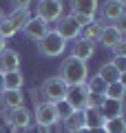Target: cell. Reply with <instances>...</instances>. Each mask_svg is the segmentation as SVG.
<instances>
[{"mask_svg":"<svg viewBox=\"0 0 126 133\" xmlns=\"http://www.w3.org/2000/svg\"><path fill=\"white\" fill-rule=\"evenodd\" d=\"M58 78H60L66 87H80V84L86 82V78H89V66H86V62L69 56V58H64V62H62Z\"/></svg>","mask_w":126,"mask_h":133,"instance_id":"obj_1","label":"cell"},{"mask_svg":"<svg viewBox=\"0 0 126 133\" xmlns=\"http://www.w3.org/2000/svg\"><path fill=\"white\" fill-rule=\"evenodd\" d=\"M66 40L64 38H60L53 29H49L47 31V36L38 42V53H40L42 58H60L62 53L66 51Z\"/></svg>","mask_w":126,"mask_h":133,"instance_id":"obj_2","label":"cell"},{"mask_svg":"<svg viewBox=\"0 0 126 133\" xmlns=\"http://www.w3.org/2000/svg\"><path fill=\"white\" fill-rule=\"evenodd\" d=\"M64 16V0H38L36 5V18L44 22H58Z\"/></svg>","mask_w":126,"mask_h":133,"instance_id":"obj_3","label":"cell"},{"mask_svg":"<svg viewBox=\"0 0 126 133\" xmlns=\"http://www.w3.org/2000/svg\"><path fill=\"white\" fill-rule=\"evenodd\" d=\"M0 113H2V111H0ZM2 118H5L7 127H9L11 131H24V129H29L31 122H33L31 111L24 109V107H18V109H5Z\"/></svg>","mask_w":126,"mask_h":133,"instance_id":"obj_4","label":"cell"},{"mask_svg":"<svg viewBox=\"0 0 126 133\" xmlns=\"http://www.w3.org/2000/svg\"><path fill=\"white\" fill-rule=\"evenodd\" d=\"M66 89H69V87H66L58 76H51V78H47V80L42 82V87H40L38 93L47 100V102H53V104H55V102H60V100H64Z\"/></svg>","mask_w":126,"mask_h":133,"instance_id":"obj_5","label":"cell"},{"mask_svg":"<svg viewBox=\"0 0 126 133\" xmlns=\"http://www.w3.org/2000/svg\"><path fill=\"white\" fill-rule=\"evenodd\" d=\"M33 120H36L38 127H55L60 122L55 113V107L53 102H47V100H42V102H36V109H33Z\"/></svg>","mask_w":126,"mask_h":133,"instance_id":"obj_6","label":"cell"},{"mask_svg":"<svg viewBox=\"0 0 126 133\" xmlns=\"http://www.w3.org/2000/svg\"><path fill=\"white\" fill-rule=\"evenodd\" d=\"M53 31H55L60 38H64L66 42H73V40L80 38V31H82V29L78 27V22H75V20L71 18V14H69V16H62V18L58 20V24H55Z\"/></svg>","mask_w":126,"mask_h":133,"instance_id":"obj_7","label":"cell"},{"mask_svg":"<svg viewBox=\"0 0 126 133\" xmlns=\"http://www.w3.org/2000/svg\"><path fill=\"white\" fill-rule=\"evenodd\" d=\"M97 11H100V18H102L104 24H111V22H115V20L124 18V5L117 2V0H106V2H102Z\"/></svg>","mask_w":126,"mask_h":133,"instance_id":"obj_8","label":"cell"},{"mask_svg":"<svg viewBox=\"0 0 126 133\" xmlns=\"http://www.w3.org/2000/svg\"><path fill=\"white\" fill-rule=\"evenodd\" d=\"M47 31H49V24L44 22V20L36 18V16H31L29 22L22 27V33L27 36L29 40H33V42H40V40L47 36Z\"/></svg>","mask_w":126,"mask_h":133,"instance_id":"obj_9","label":"cell"},{"mask_svg":"<svg viewBox=\"0 0 126 133\" xmlns=\"http://www.w3.org/2000/svg\"><path fill=\"white\" fill-rule=\"evenodd\" d=\"M86 95H89V91H86V87H84V84L69 87L64 100L73 107V111H84V109H86Z\"/></svg>","mask_w":126,"mask_h":133,"instance_id":"obj_10","label":"cell"},{"mask_svg":"<svg viewBox=\"0 0 126 133\" xmlns=\"http://www.w3.org/2000/svg\"><path fill=\"white\" fill-rule=\"evenodd\" d=\"M20 62H22V56L16 49H2V53H0V73L20 71Z\"/></svg>","mask_w":126,"mask_h":133,"instance_id":"obj_11","label":"cell"},{"mask_svg":"<svg viewBox=\"0 0 126 133\" xmlns=\"http://www.w3.org/2000/svg\"><path fill=\"white\" fill-rule=\"evenodd\" d=\"M95 56V44L89 42V40H73V44H71V58H78V60L82 62H89L91 58Z\"/></svg>","mask_w":126,"mask_h":133,"instance_id":"obj_12","label":"cell"},{"mask_svg":"<svg viewBox=\"0 0 126 133\" xmlns=\"http://www.w3.org/2000/svg\"><path fill=\"white\" fill-rule=\"evenodd\" d=\"M100 113H102L104 120H111L117 118V115H124V100H111V98H104L102 107H100Z\"/></svg>","mask_w":126,"mask_h":133,"instance_id":"obj_13","label":"cell"},{"mask_svg":"<svg viewBox=\"0 0 126 133\" xmlns=\"http://www.w3.org/2000/svg\"><path fill=\"white\" fill-rule=\"evenodd\" d=\"M0 104L5 109H18V107H24V93L22 91H9L5 89L0 93Z\"/></svg>","mask_w":126,"mask_h":133,"instance_id":"obj_14","label":"cell"},{"mask_svg":"<svg viewBox=\"0 0 126 133\" xmlns=\"http://www.w3.org/2000/svg\"><path fill=\"white\" fill-rule=\"evenodd\" d=\"M100 9V0H71V14L95 16Z\"/></svg>","mask_w":126,"mask_h":133,"instance_id":"obj_15","label":"cell"},{"mask_svg":"<svg viewBox=\"0 0 126 133\" xmlns=\"http://www.w3.org/2000/svg\"><path fill=\"white\" fill-rule=\"evenodd\" d=\"M122 38H124V36H122L113 24H102V31H100V40H97V42L102 44V47L111 49L113 44H115L117 40H122Z\"/></svg>","mask_w":126,"mask_h":133,"instance_id":"obj_16","label":"cell"},{"mask_svg":"<svg viewBox=\"0 0 126 133\" xmlns=\"http://www.w3.org/2000/svg\"><path fill=\"white\" fill-rule=\"evenodd\" d=\"M2 82H5V89L9 91H22L24 76L22 71H9V73H2Z\"/></svg>","mask_w":126,"mask_h":133,"instance_id":"obj_17","label":"cell"},{"mask_svg":"<svg viewBox=\"0 0 126 133\" xmlns=\"http://www.w3.org/2000/svg\"><path fill=\"white\" fill-rule=\"evenodd\" d=\"M82 118H84V129H100L104 127V118L97 109H84L82 111Z\"/></svg>","mask_w":126,"mask_h":133,"instance_id":"obj_18","label":"cell"},{"mask_svg":"<svg viewBox=\"0 0 126 133\" xmlns=\"http://www.w3.org/2000/svg\"><path fill=\"white\" fill-rule=\"evenodd\" d=\"M102 20H95V22H91V24H86V27L80 31V38L82 40H89V42H93V44H97V40H100V31H102Z\"/></svg>","mask_w":126,"mask_h":133,"instance_id":"obj_19","label":"cell"},{"mask_svg":"<svg viewBox=\"0 0 126 133\" xmlns=\"http://www.w3.org/2000/svg\"><path fill=\"white\" fill-rule=\"evenodd\" d=\"M95 76H100L104 82H106V84H111V82H117V80H122V73L117 71L115 66L111 64V62H104V64L100 66V71L95 73Z\"/></svg>","mask_w":126,"mask_h":133,"instance_id":"obj_20","label":"cell"},{"mask_svg":"<svg viewBox=\"0 0 126 133\" xmlns=\"http://www.w3.org/2000/svg\"><path fill=\"white\" fill-rule=\"evenodd\" d=\"M7 18L16 24V29H18V31H22V27L29 22V18H31V11H29V9H13Z\"/></svg>","mask_w":126,"mask_h":133,"instance_id":"obj_21","label":"cell"},{"mask_svg":"<svg viewBox=\"0 0 126 133\" xmlns=\"http://www.w3.org/2000/svg\"><path fill=\"white\" fill-rule=\"evenodd\" d=\"M124 93H126L124 80H117V82H111V84H106L104 98H111V100H124Z\"/></svg>","mask_w":126,"mask_h":133,"instance_id":"obj_22","label":"cell"},{"mask_svg":"<svg viewBox=\"0 0 126 133\" xmlns=\"http://www.w3.org/2000/svg\"><path fill=\"white\" fill-rule=\"evenodd\" d=\"M62 124H64L66 133L75 131V129H84V118H82V111H73V113L69 115V118L62 120Z\"/></svg>","mask_w":126,"mask_h":133,"instance_id":"obj_23","label":"cell"},{"mask_svg":"<svg viewBox=\"0 0 126 133\" xmlns=\"http://www.w3.org/2000/svg\"><path fill=\"white\" fill-rule=\"evenodd\" d=\"M104 131H106V133H126L124 115H117V118L104 120Z\"/></svg>","mask_w":126,"mask_h":133,"instance_id":"obj_24","label":"cell"},{"mask_svg":"<svg viewBox=\"0 0 126 133\" xmlns=\"http://www.w3.org/2000/svg\"><path fill=\"white\" fill-rule=\"evenodd\" d=\"M84 87H86V91H91V93H102L104 95V91H106V82L100 76H89L86 82H84Z\"/></svg>","mask_w":126,"mask_h":133,"instance_id":"obj_25","label":"cell"},{"mask_svg":"<svg viewBox=\"0 0 126 133\" xmlns=\"http://www.w3.org/2000/svg\"><path fill=\"white\" fill-rule=\"evenodd\" d=\"M16 33H18V29H16V24L11 22L9 18H2V22H0V36H2V38L5 40H9V38H13Z\"/></svg>","mask_w":126,"mask_h":133,"instance_id":"obj_26","label":"cell"},{"mask_svg":"<svg viewBox=\"0 0 126 133\" xmlns=\"http://www.w3.org/2000/svg\"><path fill=\"white\" fill-rule=\"evenodd\" d=\"M53 107H55V113H58V118H60V122H62L64 118H69L71 113H73V107H71L69 102H66V100H60V102H55Z\"/></svg>","mask_w":126,"mask_h":133,"instance_id":"obj_27","label":"cell"},{"mask_svg":"<svg viewBox=\"0 0 126 133\" xmlns=\"http://www.w3.org/2000/svg\"><path fill=\"white\" fill-rule=\"evenodd\" d=\"M102 102H104V95L102 93H91V91H89V95H86V109H100Z\"/></svg>","mask_w":126,"mask_h":133,"instance_id":"obj_28","label":"cell"},{"mask_svg":"<svg viewBox=\"0 0 126 133\" xmlns=\"http://www.w3.org/2000/svg\"><path fill=\"white\" fill-rule=\"evenodd\" d=\"M111 51H113V58H126V38L117 40L111 47Z\"/></svg>","mask_w":126,"mask_h":133,"instance_id":"obj_29","label":"cell"},{"mask_svg":"<svg viewBox=\"0 0 126 133\" xmlns=\"http://www.w3.org/2000/svg\"><path fill=\"white\" fill-rule=\"evenodd\" d=\"M71 18L78 22V27H80V29H84L86 24L95 22V16H84V14H71Z\"/></svg>","mask_w":126,"mask_h":133,"instance_id":"obj_30","label":"cell"},{"mask_svg":"<svg viewBox=\"0 0 126 133\" xmlns=\"http://www.w3.org/2000/svg\"><path fill=\"white\" fill-rule=\"evenodd\" d=\"M108 62H111V64L115 66V69L122 73V76L126 73V58H113V60H108Z\"/></svg>","mask_w":126,"mask_h":133,"instance_id":"obj_31","label":"cell"},{"mask_svg":"<svg viewBox=\"0 0 126 133\" xmlns=\"http://www.w3.org/2000/svg\"><path fill=\"white\" fill-rule=\"evenodd\" d=\"M13 9H31V0H11Z\"/></svg>","mask_w":126,"mask_h":133,"instance_id":"obj_32","label":"cell"},{"mask_svg":"<svg viewBox=\"0 0 126 133\" xmlns=\"http://www.w3.org/2000/svg\"><path fill=\"white\" fill-rule=\"evenodd\" d=\"M113 27H115L117 31L122 33V36H126V20H124V18H120V20H115V24H113Z\"/></svg>","mask_w":126,"mask_h":133,"instance_id":"obj_33","label":"cell"},{"mask_svg":"<svg viewBox=\"0 0 126 133\" xmlns=\"http://www.w3.org/2000/svg\"><path fill=\"white\" fill-rule=\"evenodd\" d=\"M33 133H51V129H49V127H38V124H36Z\"/></svg>","mask_w":126,"mask_h":133,"instance_id":"obj_34","label":"cell"},{"mask_svg":"<svg viewBox=\"0 0 126 133\" xmlns=\"http://www.w3.org/2000/svg\"><path fill=\"white\" fill-rule=\"evenodd\" d=\"M2 49H7V40L0 36V53H2Z\"/></svg>","mask_w":126,"mask_h":133,"instance_id":"obj_35","label":"cell"},{"mask_svg":"<svg viewBox=\"0 0 126 133\" xmlns=\"http://www.w3.org/2000/svg\"><path fill=\"white\" fill-rule=\"evenodd\" d=\"M89 133H106V131H104V127H100V129H89Z\"/></svg>","mask_w":126,"mask_h":133,"instance_id":"obj_36","label":"cell"},{"mask_svg":"<svg viewBox=\"0 0 126 133\" xmlns=\"http://www.w3.org/2000/svg\"><path fill=\"white\" fill-rule=\"evenodd\" d=\"M71 133H89V129H75V131H71Z\"/></svg>","mask_w":126,"mask_h":133,"instance_id":"obj_37","label":"cell"},{"mask_svg":"<svg viewBox=\"0 0 126 133\" xmlns=\"http://www.w3.org/2000/svg\"><path fill=\"white\" fill-rule=\"evenodd\" d=\"M5 91V82H2V73H0V93Z\"/></svg>","mask_w":126,"mask_h":133,"instance_id":"obj_38","label":"cell"},{"mask_svg":"<svg viewBox=\"0 0 126 133\" xmlns=\"http://www.w3.org/2000/svg\"><path fill=\"white\" fill-rule=\"evenodd\" d=\"M2 18H5V11H2V9H0V22H2Z\"/></svg>","mask_w":126,"mask_h":133,"instance_id":"obj_39","label":"cell"},{"mask_svg":"<svg viewBox=\"0 0 126 133\" xmlns=\"http://www.w3.org/2000/svg\"><path fill=\"white\" fill-rule=\"evenodd\" d=\"M117 2H122V5H126V0H117Z\"/></svg>","mask_w":126,"mask_h":133,"instance_id":"obj_40","label":"cell"}]
</instances>
